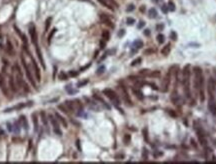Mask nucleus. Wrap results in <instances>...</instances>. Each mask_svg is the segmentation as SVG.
I'll use <instances>...</instances> for the list:
<instances>
[{"instance_id": "f257e3e1", "label": "nucleus", "mask_w": 216, "mask_h": 164, "mask_svg": "<svg viewBox=\"0 0 216 164\" xmlns=\"http://www.w3.org/2000/svg\"><path fill=\"white\" fill-rule=\"evenodd\" d=\"M194 71V86L196 90H199V94H200V101L203 102L205 97H204V77H203V73H202V69L200 67H194L193 68Z\"/></svg>"}, {"instance_id": "f03ea898", "label": "nucleus", "mask_w": 216, "mask_h": 164, "mask_svg": "<svg viewBox=\"0 0 216 164\" xmlns=\"http://www.w3.org/2000/svg\"><path fill=\"white\" fill-rule=\"evenodd\" d=\"M190 76H191V70L190 65H186L182 71V85L184 87V92L187 98L191 97V91H190Z\"/></svg>"}, {"instance_id": "7ed1b4c3", "label": "nucleus", "mask_w": 216, "mask_h": 164, "mask_svg": "<svg viewBox=\"0 0 216 164\" xmlns=\"http://www.w3.org/2000/svg\"><path fill=\"white\" fill-rule=\"evenodd\" d=\"M103 94H104L107 98H109V99L114 103L115 106H118V105L120 104L118 95L116 94L115 91H113L112 89H110V88H105V89L103 90Z\"/></svg>"}, {"instance_id": "20e7f679", "label": "nucleus", "mask_w": 216, "mask_h": 164, "mask_svg": "<svg viewBox=\"0 0 216 164\" xmlns=\"http://www.w3.org/2000/svg\"><path fill=\"white\" fill-rule=\"evenodd\" d=\"M20 60H21V63H22V66H23L24 70H25V74H26V77H27V79L29 80V82L31 83V85H32L33 87H35V88H36V83H35L34 79H33L32 73H31V71H30V69H29V66H28V64L26 63L25 59H24V57H23L22 55H21V57H20Z\"/></svg>"}, {"instance_id": "39448f33", "label": "nucleus", "mask_w": 216, "mask_h": 164, "mask_svg": "<svg viewBox=\"0 0 216 164\" xmlns=\"http://www.w3.org/2000/svg\"><path fill=\"white\" fill-rule=\"evenodd\" d=\"M29 34H30V39L32 44L35 47L38 46V37H37V31H36V27L33 23L30 24L29 26Z\"/></svg>"}, {"instance_id": "423d86ee", "label": "nucleus", "mask_w": 216, "mask_h": 164, "mask_svg": "<svg viewBox=\"0 0 216 164\" xmlns=\"http://www.w3.org/2000/svg\"><path fill=\"white\" fill-rule=\"evenodd\" d=\"M216 88V83L213 77H210L208 79V86H207V90H208L209 94V100H214V92Z\"/></svg>"}, {"instance_id": "0eeeda50", "label": "nucleus", "mask_w": 216, "mask_h": 164, "mask_svg": "<svg viewBox=\"0 0 216 164\" xmlns=\"http://www.w3.org/2000/svg\"><path fill=\"white\" fill-rule=\"evenodd\" d=\"M49 119L51 121V124L53 126V130H54V133L57 134L58 136H61L62 135V132L60 130V127H59V123H58V120L56 118L53 117V115H49Z\"/></svg>"}, {"instance_id": "6e6552de", "label": "nucleus", "mask_w": 216, "mask_h": 164, "mask_svg": "<svg viewBox=\"0 0 216 164\" xmlns=\"http://www.w3.org/2000/svg\"><path fill=\"white\" fill-rule=\"evenodd\" d=\"M169 84H170V72H168L166 76L163 78L162 80V84H161V91L162 92H167L169 89Z\"/></svg>"}, {"instance_id": "1a4fd4ad", "label": "nucleus", "mask_w": 216, "mask_h": 164, "mask_svg": "<svg viewBox=\"0 0 216 164\" xmlns=\"http://www.w3.org/2000/svg\"><path fill=\"white\" fill-rule=\"evenodd\" d=\"M120 89H121L122 96H123V99H124V101H125V103H126L127 105H129V106H132V101H131V99H130L129 94H128V92H127L125 86L121 85V86H120Z\"/></svg>"}, {"instance_id": "9d476101", "label": "nucleus", "mask_w": 216, "mask_h": 164, "mask_svg": "<svg viewBox=\"0 0 216 164\" xmlns=\"http://www.w3.org/2000/svg\"><path fill=\"white\" fill-rule=\"evenodd\" d=\"M32 103H33L32 101L27 102V103H19L18 105H16V106H13V107H10V108L5 109L4 112H11V111H13V110H20V109H22V108H24V107H26V106L32 105Z\"/></svg>"}, {"instance_id": "9b49d317", "label": "nucleus", "mask_w": 216, "mask_h": 164, "mask_svg": "<svg viewBox=\"0 0 216 164\" xmlns=\"http://www.w3.org/2000/svg\"><path fill=\"white\" fill-rule=\"evenodd\" d=\"M32 58V66H33V69H34V73H35V76L37 78V81L39 82L41 80V74H40V69L38 67V63L36 62V60L33 58V57H31Z\"/></svg>"}, {"instance_id": "f8f14e48", "label": "nucleus", "mask_w": 216, "mask_h": 164, "mask_svg": "<svg viewBox=\"0 0 216 164\" xmlns=\"http://www.w3.org/2000/svg\"><path fill=\"white\" fill-rule=\"evenodd\" d=\"M99 17H100V20L102 21L103 24H105V25H107L108 27H111V28L114 27V24L112 23L111 19L108 17L106 14H100V16H99Z\"/></svg>"}, {"instance_id": "ddd939ff", "label": "nucleus", "mask_w": 216, "mask_h": 164, "mask_svg": "<svg viewBox=\"0 0 216 164\" xmlns=\"http://www.w3.org/2000/svg\"><path fill=\"white\" fill-rule=\"evenodd\" d=\"M35 49H36L37 57H38V59H39V62H40V64H41V66H42V68H43V69H45V68H46V66H45V63H44V59H43V56H42V52H41V50H40L39 46H36V47H35Z\"/></svg>"}, {"instance_id": "4468645a", "label": "nucleus", "mask_w": 216, "mask_h": 164, "mask_svg": "<svg viewBox=\"0 0 216 164\" xmlns=\"http://www.w3.org/2000/svg\"><path fill=\"white\" fill-rule=\"evenodd\" d=\"M0 89H1V91L3 92V94L5 96L8 95V90H7V87H6V84H5V81H4V78H3L2 74H0Z\"/></svg>"}, {"instance_id": "2eb2a0df", "label": "nucleus", "mask_w": 216, "mask_h": 164, "mask_svg": "<svg viewBox=\"0 0 216 164\" xmlns=\"http://www.w3.org/2000/svg\"><path fill=\"white\" fill-rule=\"evenodd\" d=\"M97 1L100 3V4H102L103 6H105L106 8H108V9H110L111 11H114V9H115V6L111 3V2H109L108 0H97Z\"/></svg>"}, {"instance_id": "dca6fc26", "label": "nucleus", "mask_w": 216, "mask_h": 164, "mask_svg": "<svg viewBox=\"0 0 216 164\" xmlns=\"http://www.w3.org/2000/svg\"><path fill=\"white\" fill-rule=\"evenodd\" d=\"M208 109L211 112L212 115L216 116V103L214 102V100H209V102H208Z\"/></svg>"}, {"instance_id": "f3484780", "label": "nucleus", "mask_w": 216, "mask_h": 164, "mask_svg": "<svg viewBox=\"0 0 216 164\" xmlns=\"http://www.w3.org/2000/svg\"><path fill=\"white\" fill-rule=\"evenodd\" d=\"M55 117H56V119L59 121L61 124L63 125V127H65V128H67V126H68V124H67V121L65 120V118L64 117H62L59 113H57V112H55Z\"/></svg>"}, {"instance_id": "a211bd4d", "label": "nucleus", "mask_w": 216, "mask_h": 164, "mask_svg": "<svg viewBox=\"0 0 216 164\" xmlns=\"http://www.w3.org/2000/svg\"><path fill=\"white\" fill-rule=\"evenodd\" d=\"M65 106L67 107V109L70 111V112H74L75 111V103H74L73 101H70V100H66L64 102Z\"/></svg>"}, {"instance_id": "6ab92c4d", "label": "nucleus", "mask_w": 216, "mask_h": 164, "mask_svg": "<svg viewBox=\"0 0 216 164\" xmlns=\"http://www.w3.org/2000/svg\"><path fill=\"white\" fill-rule=\"evenodd\" d=\"M9 87H10V89L12 90L13 92L17 91V83H16V82L14 81L13 76H10V77H9Z\"/></svg>"}, {"instance_id": "aec40b11", "label": "nucleus", "mask_w": 216, "mask_h": 164, "mask_svg": "<svg viewBox=\"0 0 216 164\" xmlns=\"http://www.w3.org/2000/svg\"><path fill=\"white\" fill-rule=\"evenodd\" d=\"M132 91H133V93L135 94V96L138 98L139 100H143L144 99L143 93H142V91H141L139 88H132Z\"/></svg>"}, {"instance_id": "412c9836", "label": "nucleus", "mask_w": 216, "mask_h": 164, "mask_svg": "<svg viewBox=\"0 0 216 164\" xmlns=\"http://www.w3.org/2000/svg\"><path fill=\"white\" fill-rule=\"evenodd\" d=\"M32 120H33V124H34V131H35V132H38L39 126H38V118H37L36 113L32 114Z\"/></svg>"}, {"instance_id": "4be33fe9", "label": "nucleus", "mask_w": 216, "mask_h": 164, "mask_svg": "<svg viewBox=\"0 0 216 164\" xmlns=\"http://www.w3.org/2000/svg\"><path fill=\"white\" fill-rule=\"evenodd\" d=\"M171 100H172V102L175 104V105L181 103V98H180V96H179L178 94H175V93H173V94L171 95Z\"/></svg>"}, {"instance_id": "5701e85b", "label": "nucleus", "mask_w": 216, "mask_h": 164, "mask_svg": "<svg viewBox=\"0 0 216 164\" xmlns=\"http://www.w3.org/2000/svg\"><path fill=\"white\" fill-rule=\"evenodd\" d=\"M20 122H21V124H22V127L27 131V130H28V122H27L26 117L24 116V115L20 116Z\"/></svg>"}, {"instance_id": "b1692460", "label": "nucleus", "mask_w": 216, "mask_h": 164, "mask_svg": "<svg viewBox=\"0 0 216 164\" xmlns=\"http://www.w3.org/2000/svg\"><path fill=\"white\" fill-rule=\"evenodd\" d=\"M170 53V44H166L162 49H161V54L164 56H167Z\"/></svg>"}, {"instance_id": "393cba45", "label": "nucleus", "mask_w": 216, "mask_h": 164, "mask_svg": "<svg viewBox=\"0 0 216 164\" xmlns=\"http://www.w3.org/2000/svg\"><path fill=\"white\" fill-rule=\"evenodd\" d=\"M101 36H102V39H103V40H105L106 42H107V41L110 39V32L108 31V30H103V31H102V34H101Z\"/></svg>"}, {"instance_id": "a878e982", "label": "nucleus", "mask_w": 216, "mask_h": 164, "mask_svg": "<svg viewBox=\"0 0 216 164\" xmlns=\"http://www.w3.org/2000/svg\"><path fill=\"white\" fill-rule=\"evenodd\" d=\"M148 14H149V17L150 18H156L157 17V11H156L155 8H151V9L149 10Z\"/></svg>"}, {"instance_id": "bb28decb", "label": "nucleus", "mask_w": 216, "mask_h": 164, "mask_svg": "<svg viewBox=\"0 0 216 164\" xmlns=\"http://www.w3.org/2000/svg\"><path fill=\"white\" fill-rule=\"evenodd\" d=\"M142 135H143V138H144V140L147 142V143H149V136H148V129L145 127L143 130H142Z\"/></svg>"}, {"instance_id": "cd10ccee", "label": "nucleus", "mask_w": 216, "mask_h": 164, "mask_svg": "<svg viewBox=\"0 0 216 164\" xmlns=\"http://www.w3.org/2000/svg\"><path fill=\"white\" fill-rule=\"evenodd\" d=\"M7 52L9 53L10 55L13 54V45H12V43L10 42L9 40H7Z\"/></svg>"}, {"instance_id": "c85d7f7f", "label": "nucleus", "mask_w": 216, "mask_h": 164, "mask_svg": "<svg viewBox=\"0 0 216 164\" xmlns=\"http://www.w3.org/2000/svg\"><path fill=\"white\" fill-rule=\"evenodd\" d=\"M56 31H57V29H56V28H54V29H52V30H51V32H50V33H49V35H48V38H47V41H48V43H49V44H50V42H51V40H52L53 36L55 35Z\"/></svg>"}, {"instance_id": "c756f323", "label": "nucleus", "mask_w": 216, "mask_h": 164, "mask_svg": "<svg viewBox=\"0 0 216 164\" xmlns=\"http://www.w3.org/2000/svg\"><path fill=\"white\" fill-rule=\"evenodd\" d=\"M130 141H131V136H130L129 134H125V135H124V137H123V142H124V144L128 145V144L130 143Z\"/></svg>"}, {"instance_id": "7c9ffc66", "label": "nucleus", "mask_w": 216, "mask_h": 164, "mask_svg": "<svg viewBox=\"0 0 216 164\" xmlns=\"http://www.w3.org/2000/svg\"><path fill=\"white\" fill-rule=\"evenodd\" d=\"M51 22H52V17H48L45 20V31H47L49 29V27L51 25Z\"/></svg>"}, {"instance_id": "2f4dec72", "label": "nucleus", "mask_w": 216, "mask_h": 164, "mask_svg": "<svg viewBox=\"0 0 216 164\" xmlns=\"http://www.w3.org/2000/svg\"><path fill=\"white\" fill-rule=\"evenodd\" d=\"M40 116H41V119H42L43 124L47 126V117H46L45 112H44V111H41V112H40Z\"/></svg>"}, {"instance_id": "473e14b6", "label": "nucleus", "mask_w": 216, "mask_h": 164, "mask_svg": "<svg viewBox=\"0 0 216 164\" xmlns=\"http://www.w3.org/2000/svg\"><path fill=\"white\" fill-rule=\"evenodd\" d=\"M141 62H142V58H141V57H138V58H136L135 60L132 61L131 66H137V65H139Z\"/></svg>"}, {"instance_id": "72a5a7b5", "label": "nucleus", "mask_w": 216, "mask_h": 164, "mask_svg": "<svg viewBox=\"0 0 216 164\" xmlns=\"http://www.w3.org/2000/svg\"><path fill=\"white\" fill-rule=\"evenodd\" d=\"M134 47L136 48V49H139V48H141V47H143V42L141 40H136L135 42H134Z\"/></svg>"}, {"instance_id": "f704fd0d", "label": "nucleus", "mask_w": 216, "mask_h": 164, "mask_svg": "<svg viewBox=\"0 0 216 164\" xmlns=\"http://www.w3.org/2000/svg\"><path fill=\"white\" fill-rule=\"evenodd\" d=\"M58 108H59L60 110H62L64 113H66V114H68L69 113V110L67 109V107L65 106V104H60V105H58Z\"/></svg>"}, {"instance_id": "c9c22d12", "label": "nucleus", "mask_w": 216, "mask_h": 164, "mask_svg": "<svg viewBox=\"0 0 216 164\" xmlns=\"http://www.w3.org/2000/svg\"><path fill=\"white\" fill-rule=\"evenodd\" d=\"M168 10L169 11H171V12H173V11H175V4H174V2H172V1H169L168 2Z\"/></svg>"}, {"instance_id": "e433bc0d", "label": "nucleus", "mask_w": 216, "mask_h": 164, "mask_svg": "<svg viewBox=\"0 0 216 164\" xmlns=\"http://www.w3.org/2000/svg\"><path fill=\"white\" fill-rule=\"evenodd\" d=\"M148 76H150V77H159V76H160V72H159V71H152V72H149Z\"/></svg>"}, {"instance_id": "4c0bfd02", "label": "nucleus", "mask_w": 216, "mask_h": 164, "mask_svg": "<svg viewBox=\"0 0 216 164\" xmlns=\"http://www.w3.org/2000/svg\"><path fill=\"white\" fill-rule=\"evenodd\" d=\"M164 38H165V37H164V35H163V34H158V35H157V37H156V39H157V42L160 43V44H161V43H163V42H164Z\"/></svg>"}, {"instance_id": "58836bf2", "label": "nucleus", "mask_w": 216, "mask_h": 164, "mask_svg": "<svg viewBox=\"0 0 216 164\" xmlns=\"http://www.w3.org/2000/svg\"><path fill=\"white\" fill-rule=\"evenodd\" d=\"M170 38L173 40V41H176L177 40V33L175 31H171L170 32Z\"/></svg>"}, {"instance_id": "ea45409f", "label": "nucleus", "mask_w": 216, "mask_h": 164, "mask_svg": "<svg viewBox=\"0 0 216 164\" xmlns=\"http://www.w3.org/2000/svg\"><path fill=\"white\" fill-rule=\"evenodd\" d=\"M126 22H127L128 25H133V24L135 23V19H134V18H131V17H128V18L126 19Z\"/></svg>"}, {"instance_id": "a19ab883", "label": "nucleus", "mask_w": 216, "mask_h": 164, "mask_svg": "<svg viewBox=\"0 0 216 164\" xmlns=\"http://www.w3.org/2000/svg\"><path fill=\"white\" fill-rule=\"evenodd\" d=\"M142 158L144 159V160H147L148 159V151H147V149H143V152H142Z\"/></svg>"}, {"instance_id": "79ce46f5", "label": "nucleus", "mask_w": 216, "mask_h": 164, "mask_svg": "<svg viewBox=\"0 0 216 164\" xmlns=\"http://www.w3.org/2000/svg\"><path fill=\"white\" fill-rule=\"evenodd\" d=\"M139 74H140V75L148 76V74H149V70H147V69H142V70H140V71H139Z\"/></svg>"}, {"instance_id": "37998d69", "label": "nucleus", "mask_w": 216, "mask_h": 164, "mask_svg": "<svg viewBox=\"0 0 216 164\" xmlns=\"http://www.w3.org/2000/svg\"><path fill=\"white\" fill-rule=\"evenodd\" d=\"M161 10H162V12H163V13H165V14H166V13H167V12L169 11V10H168V6H167V5H165V4H164V5H162V7H161Z\"/></svg>"}, {"instance_id": "c03bdc74", "label": "nucleus", "mask_w": 216, "mask_h": 164, "mask_svg": "<svg viewBox=\"0 0 216 164\" xmlns=\"http://www.w3.org/2000/svg\"><path fill=\"white\" fill-rule=\"evenodd\" d=\"M59 79H61V80H66V79H67V75H66L64 72H61L60 74H59Z\"/></svg>"}, {"instance_id": "a18cd8bd", "label": "nucleus", "mask_w": 216, "mask_h": 164, "mask_svg": "<svg viewBox=\"0 0 216 164\" xmlns=\"http://www.w3.org/2000/svg\"><path fill=\"white\" fill-rule=\"evenodd\" d=\"M153 53H154L153 49H146V50L144 51V54H145V55H150V54H153Z\"/></svg>"}, {"instance_id": "49530a36", "label": "nucleus", "mask_w": 216, "mask_h": 164, "mask_svg": "<svg viewBox=\"0 0 216 164\" xmlns=\"http://www.w3.org/2000/svg\"><path fill=\"white\" fill-rule=\"evenodd\" d=\"M134 8H135V7H134L133 4H130V5H128L126 11H127V12H131V11H133V10H134Z\"/></svg>"}, {"instance_id": "de8ad7c7", "label": "nucleus", "mask_w": 216, "mask_h": 164, "mask_svg": "<svg viewBox=\"0 0 216 164\" xmlns=\"http://www.w3.org/2000/svg\"><path fill=\"white\" fill-rule=\"evenodd\" d=\"M69 75H70V76H72V77H75V76H77V75H78V72H77V71H74V70H72V71H70V72H69Z\"/></svg>"}, {"instance_id": "09e8293b", "label": "nucleus", "mask_w": 216, "mask_h": 164, "mask_svg": "<svg viewBox=\"0 0 216 164\" xmlns=\"http://www.w3.org/2000/svg\"><path fill=\"white\" fill-rule=\"evenodd\" d=\"M105 45H106V41L102 39V40L100 41V48H101V49H104V48H105Z\"/></svg>"}, {"instance_id": "8fccbe9b", "label": "nucleus", "mask_w": 216, "mask_h": 164, "mask_svg": "<svg viewBox=\"0 0 216 164\" xmlns=\"http://www.w3.org/2000/svg\"><path fill=\"white\" fill-rule=\"evenodd\" d=\"M87 83H88V80H84V81H82V82H79V83L77 84V86H78V87H81V86L85 85V84H87Z\"/></svg>"}, {"instance_id": "3c124183", "label": "nucleus", "mask_w": 216, "mask_h": 164, "mask_svg": "<svg viewBox=\"0 0 216 164\" xmlns=\"http://www.w3.org/2000/svg\"><path fill=\"white\" fill-rule=\"evenodd\" d=\"M91 66V63H88L87 65H85V66H83V67H81L80 68V71H84L85 69H87V68H89Z\"/></svg>"}, {"instance_id": "603ef678", "label": "nucleus", "mask_w": 216, "mask_h": 164, "mask_svg": "<svg viewBox=\"0 0 216 164\" xmlns=\"http://www.w3.org/2000/svg\"><path fill=\"white\" fill-rule=\"evenodd\" d=\"M168 114H169V115H171L172 117H176V116H177V115H176V113L174 112L173 110H168Z\"/></svg>"}, {"instance_id": "864d4df0", "label": "nucleus", "mask_w": 216, "mask_h": 164, "mask_svg": "<svg viewBox=\"0 0 216 164\" xmlns=\"http://www.w3.org/2000/svg\"><path fill=\"white\" fill-rule=\"evenodd\" d=\"M163 28H164V25H163V24H159V25H157V26H156V29L158 30V31L162 30Z\"/></svg>"}, {"instance_id": "5fc2aeb1", "label": "nucleus", "mask_w": 216, "mask_h": 164, "mask_svg": "<svg viewBox=\"0 0 216 164\" xmlns=\"http://www.w3.org/2000/svg\"><path fill=\"white\" fill-rule=\"evenodd\" d=\"M144 25H145V22H144V21H140L139 24H138V28H139V29H140V28H142Z\"/></svg>"}, {"instance_id": "6e6d98bb", "label": "nucleus", "mask_w": 216, "mask_h": 164, "mask_svg": "<svg viewBox=\"0 0 216 164\" xmlns=\"http://www.w3.org/2000/svg\"><path fill=\"white\" fill-rule=\"evenodd\" d=\"M76 146H77V148H78V150H79V151H81V146H80V141L78 140V139H77V140H76Z\"/></svg>"}, {"instance_id": "4d7b16f0", "label": "nucleus", "mask_w": 216, "mask_h": 164, "mask_svg": "<svg viewBox=\"0 0 216 164\" xmlns=\"http://www.w3.org/2000/svg\"><path fill=\"white\" fill-rule=\"evenodd\" d=\"M143 33H144V35H146V36H149V35H150V30H149V29H145Z\"/></svg>"}, {"instance_id": "13d9d810", "label": "nucleus", "mask_w": 216, "mask_h": 164, "mask_svg": "<svg viewBox=\"0 0 216 164\" xmlns=\"http://www.w3.org/2000/svg\"><path fill=\"white\" fill-rule=\"evenodd\" d=\"M108 1H109V2H111V3H112V4L114 5V6H115V7H118V4H117V2H116L115 0H108Z\"/></svg>"}, {"instance_id": "bf43d9fd", "label": "nucleus", "mask_w": 216, "mask_h": 164, "mask_svg": "<svg viewBox=\"0 0 216 164\" xmlns=\"http://www.w3.org/2000/svg\"><path fill=\"white\" fill-rule=\"evenodd\" d=\"M124 33H125V32H124V30L122 29V30H120V32L118 33V36H119V37H121V36H123V35H124Z\"/></svg>"}, {"instance_id": "052dcab7", "label": "nucleus", "mask_w": 216, "mask_h": 164, "mask_svg": "<svg viewBox=\"0 0 216 164\" xmlns=\"http://www.w3.org/2000/svg\"><path fill=\"white\" fill-rule=\"evenodd\" d=\"M115 158H116V159H118V158H124V155H123V154H119V155H116V156H115Z\"/></svg>"}, {"instance_id": "680f3d73", "label": "nucleus", "mask_w": 216, "mask_h": 164, "mask_svg": "<svg viewBox=\"0 0 216 164\" xmlns=\"http://www.w3.org/2000/svg\"><path fill=\"white\" fill-rule=\"evenodd\" d=\"M149 85H150L153 89H155V90H158V88H157V86L155 85V84H152V83H149Z\"/></svg>"}, {"instance_id": "e2e57ef3", "label": "nucleus", "mask_w": 216, "mask_h": 164, "mask_svg": "<svg viewBox=\"0 0 216 164\" xmlns=\"http://www.w3.org/2000/svg\"><path fill=\"white\" fill-rule=\"evenodd\" d=\"M103 70H104V67H101L100 69L98 70V72H97V73H98V74H100V73H102V72H103Z\"/></svg>"}, {"instance_id": "0e129e2a", "label": "nucleus", "mask_w": 216, "mask_h": 164, "mask_svg": "<svg viewBox=\"0 0 216 164\" xmlns=\"http://www.w3.org/2000/svg\"><path fill=\"white\" fill-rule=\"evenodd\" d=\"M140 11H141V12H144V11H145V6H141Z\"/></svg>"}, {"instance_id": "69168bd1", "label": "nucleus", "mask_w": 216, "mask_h": 164, "mask_svg": "<svg viewBox=\"0 0 216 164\" xmlns=\"http://www.w3.org/2000/svg\"><path fill=\"white\" fill-rule=\"evenodd\" d=\"M81 1H85V2H89V3H91L90 0H81Z\"/></svg>"}, {"instance_id": "338daca9", "label": "nucleus", "mask_w": 216, "mask_h": 164, "mask_svg": "<svg viewBox=\"0 0 216 164\" xmlns=\"http://www.w3.org/2000/svg\"><path fill=\"white\" fill-rule=\"evenodd\" d=\"M152 1H153L154 3H157V2H158V1H159V0H152Z\"/></svg>"}]
</instances>
